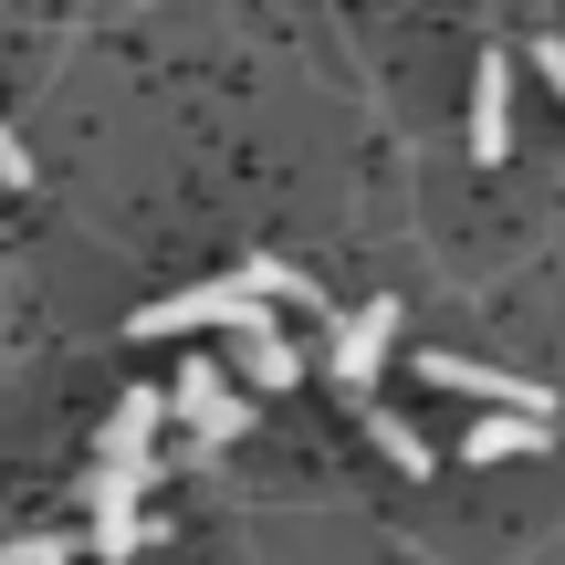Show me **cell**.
I'll use <instances>...</instances> for the list:
<instances>
[{
	"instance_id": "cell-10",
	"label": "cell",
	"mask_w": 565,
	"mask_h": 565,
	"mask_svg": "<svg viewBox=\"0 0 565 565\" xmlns=\"http://www.w3.org/2000/svg\"><path fill=\"white\" fill-rule=\"evenodd\" d=\"M356 419H366V440H377V450H387V461H398V471H408V482H419V471H429V440H419V429H408V419H398V408H377V398H366V408H356Z\"/></svg>"
},
{
	"instance_id": "cell-11",
	"label": "cell",
	"mask_w": 565,
	"mask_h": 565,
	"mask_svg": "<svg viewBox=\"0 0 565 565\" xmlns=\"http://www.w3.org/2000/svg\"><path fill=\"white\" fill-rule=\"evenodd\" d=\"M242 282H252L263 303H303V315H324V282H303L294 263H273V252H263V263H242Z\"/></svg>"
},
{
	"instance_id": "cell-12",
	"label": "cell",
	"mask_w": 565,
	"mask_h": 565,
	"mask_svg": "<svg viewBox=\"0 0 565 565\" xmlns=\"http://www.w3.org/2000/svg\"><path fill=\"white\" fill-rule=\"evenodd\" d=\"M84 545H95L105 565H126V555H147V545H158V513H116V524H95Z\"/></svg>"
},
{
	"instance_id": "cell-1",
	"label": "cell",
	"mask_w": 565,
	"mask_h": 565,
	"mask_svg": "<svg viewBox=\"0 0 565 565\" xmlns=\"http://www.w3.org/2000/svg\"><path fill=\"white\" fill-rule=\"evenodd\" d=\"M252 315H263V294L231 273V282H189V294H158V303L137 315V335L158 345V335H200V324H231V335H242Z\"/></svg>"
},
{
	"instance_id": "cell-3",
	"label": "cell",
	"mask_w": 565,
	"mask_h": 565,
	"mask_svg": "<svg viewBox=\"0 0 565 565\" xmlns=\"http://www.w3.org/2000/svg\"><path fill=\"white\" fill-rule=\"evenodd\" d=\"M168 408L189 419V440H200V450H231V440H242V419H252V408L231 398L221 366H179V398H168Z\"/></svg>"
},
{
	"instance_id": "cell-14",
	"label": "cell",
	"mask_w": 565,
	"mask_h": 565,
	"mask_svg": "<svg viewBox=\"0 0 565 565\" xmlns=\"http://www.w3.org/2000/svg\"><path fill=\"white\" fill-rule=\"evenodd\" d=\"M21 179H32V147H21L11 126H0V189H21Z\"/></svg>"
},
{
	"instance_id": "cell-6",
	"label": "cell",
	"mask_w": 565,
	"mask_h": 565,
	"mask_svg": "<svg viewBox=\"0 0 565 565\" xmlns=\"http://www.w3.org/2000/svg\"><path fill=\"white\" fill-rule=\"evenodd\" d=\"M158 419H168L158 387H126L116 419H105V461H158V450H147V440H158Z\"/></svg>"
},
{
	"instance_id": "cell-15",
	"label": "cell",
	"mask_w": 565,
	"mask_h": 565,
	"mask_svg": "<svg viewBox=\"0 0 565 565\" xmlns=\"http://www.w3.org/2000/svg\"><path fill=\"white\" fill-rule=\"evenodd\" d=\"M545 84H555V95H565V42H545Z\"/></svg>"
},
{
	"instance_id": "cell-8",
	"label": "cell",
	"mask_w": 565,
	"mask_h": 565,
	"mask_svg": "<svg viewBox=\"0 0 565 565\" xmlns=\"http://www.w3.org/2000/svg\"><path fill=\"white\" fill-rule=\"evenodd\" d=\"M147 482H158V461H105L95 482H84V513H95V524H116V513L147 503Z\"/></svg>"
},
{
	"instance_id": "cell-13",
	"label": "cell",
	"mask_w": 565,
	"mask_h": 565,
	"mask_svg": "<svg viewBox=\"0 0 565 565\" xmlns=\"http://www.w3.org/2000/svg\"><path fill=\"white\" fill-rule=\"evenodd\" d=\"M84 534H21V545H0V565H63Z\"/></svg>"
},
{
	"instance_id": "cell-4",
	"label": "cell",
	"mask_w": 565,
	"mask_h": 565,
	"mask_svg": "<svg viewBox=\"0 0 565 565\" xmlns=\"http://www.w3.org/2000/svg\"><path fill=\"white\" fill-rule=\"evenodd\" d=\"M387 335H398V303H366V315H345L335 324V387L366 408V377L387 366Z\"/></svg>"
},
{
	"instance_id": "cell-2",
	"label": "cell",
	"mask_w": 565,
	"mask_h": 565,
	"mask_svg": "<svg viewBox=\"0 0 565 565\" xmlns=\"http://www.w3.org/2000/svg\"><path fill=\"white\" fill-rule=\"evenodd\" d=\"M429 387H461V398H482V419H545V387H524L513 366H471V356H419Z\"/></svg>"
},
{
	"instance_id": "cell-5",
	"label": "cell",
	"mask_w": 565,
	"mask_h": 565,
	"mask_svg": "<svg viewBox=\"0 0 565 565\" xmlns=\"http://www.w3.org/2000/svg\"><path fill=\"white\" fill-rule=\"evenodd\" d=\"M503 147H513V63L482 53V74H471V158L503 168Z\"/></svg>"
},
{
	"instance_id": "cell-9",
	"label": "cell",
	"mask_w": 565,
	"mask_h": 565,
	"mask_svg": "<svg viewBox=\"0 0 565 565\" xmlns=\"http://www.w3.org/2000/svg\"><path fill=\"white\" fill-rule=\"evenodd\" d=\"M461 450H471L482 471H492V461H524V450H545V419H471Z\"/></svg>"
},
{
	"instance_id": "cell-7",
	"label": "cell",
	"mask_w": 565,
	"mask_h": 565,
	"mask_svg": "<svg viewBox=\"0 0 565 565\" xmlns=\"http://www.w3.org/2000/svg\"><path fill=\"white\" fill-rule=\"evenodd\" d=\"M231 366H242V377L263 387V398H273V387H294V377H303V356H294L282 335H273V315H263V324H242V356H231Z\"/></svg>"
}]
</instances>
